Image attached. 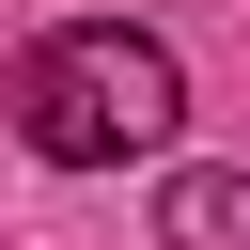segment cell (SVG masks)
Returning <instances> with one entry per match:
<instances>
[{"mask_svg":"<svg viewBox=\"0 0 250 250\" xmlns=\"http://www.w3.org/2000/svg\"><path fill=\"white\" fill-rule=\"evenodd\" d=\"M188 125V62L125 16H62L31 62H16V141L47 172H125V156H172Z\"/></svg>","mask_w":250,"mask_h":250,"instance_id":"cell-1","label":"cell"},{"mask_svg":"<svg viewBox=\"0 0 250 250\" xmlns=\"http://www.w3.org/2000/svg\"><path fill=\"white\" fill-rule=\"evenodd\" d=\"M156 250H250V172H172L156 188Z\"/></svg>","mask_w":250,"mask_h":250,"instance_id":"cell-2","label":"cell"}]
</instances>
